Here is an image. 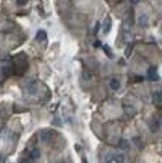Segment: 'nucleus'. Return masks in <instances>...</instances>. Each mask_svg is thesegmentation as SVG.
<instances>
[{
    "mask_svg": "<svg viewBox=\"0 0 162 163\" xmlns=\"http://www.w3.org/2000/svg\"><path fill=\"white\" fill-rule=\"evenodd\" d=\"M159 128H160V120L156 119V118L152 119L151 122H150V124H149L150 131H151L152 133H156L159 130Z\"/></svg>",
    "mask_w": 162,
    "mask_h": 163,
    "instance_id": "f257e3e1",
    "label": "nucleus"
},
{
    "mask_svg": "<svg viewBox=\"0 0 162 163\" xmlns=\"http://www.w3.org/2000/svg\"><path fill=\"white\" fill-rule=\"evenodd\" d=\"M111 25H112V21L110 16H107L104 20V23H103V27H102V31H103L104 34H107L108 32L111 29Z\"/></svg>",
    "mask_w": 162,
    "mask_h": 163,
    "instance_id": "f03ea898",
    "label": "nucleus"
},
{
    "mask_svg": "<svg viewBox=\"0 0 162 163\" xmlns=\"http://www.w3.org/2000/svg\"><path fill=\"white\" fill-rule=\"evenodd\" d=\"M40 137L43 142H49V141H51V139L53 138V133H52V131H50V130H44L41 132Z\"/></svg>",
    "mask_w": 162,
    "mask_h": 163,
    "instance_id": "7ed1b4c3",
    "label": "nucleus"
},
{
    "mask_svg": "<svg viewBox=\"0 0 162 163\" xmlns=\"http://www.w3.org/2000/svg\"><path fill=\"white\" fill-rule=\"evenodd\" d=\"M148 78L151 81H156L158 80V74H157V69L156 67H150L148 69Z\"/></svg>",
    "mask_w": 162,
    "mask_h": 163,
    "instance_id": "20e7f679",
    "label": "nucleus"
},
{
    "mask_svg": "<svg viewBox=\"0 0 162 163\" xmlns=\"http://www.w3.org/2000/svg\"><path fill=\"white\" fill-rule=\"evenodd\" d=\"M37 89H38L37 83H36L35 81H31L30 83H28V85H27V91H28V93L31 94V95H34V94L37 92Z\"/></svg>",
    "mask_w": 162,
    "mask_h": 163,
    "instance_id": "39448f33",
    "label": "nucleus"
},
{
    "mask_svg": "<svg viewBox=\"0 0 162 163\" xmlns=\"http://www.w3.org/2000/svg\"><path fill=\"white\" fill-rule=\"evenodd\" d=\"M118 147L122 150H128L130 148L129 141L126 139H120V141H119V143H118Z\"/></svg>",
    "mask_w": 162,
    "mask_h": 163,
    "instance_id": "423d86ee",
    "label": "nucleus"
},
{
    "mask_svg": "<svg viewBox=\"0 0 162 163\" xmlns=\"http://www.w3.org/2000/svg\"><path fill=\"white\" fill-rule=\"evenodd\" d=\"M46 37H47V34L44 30H39L38 32L36 33L35 38L38 42H42V41H44V40L46 39Z\"/></svg>",
    "mask_w": 162,
    "mask_h": 163,
    "instance_id": "0eeeda50",
    "label": "nucleus"
},
{
    "mask_svg": "<svg viewBox=\"0 0 162 163\" xmlns=\"http://www.w3.org/2000/svg\"><path fill=\"white\" fill-rule=\"evenodd\" d=\"M138 22L141 27H145L147 26V24H148V17H147V15H145V14H142L141 16H139Z\"/></svg>",
    "mask_w": 162,
    "mask_h": 163,
    "instance_id": "6e6552de",
    "label": "nucleus"
},
{
    "mask_svg": "<svg viewBox=\"0 0 162 163\" xmlns=\"http://www.w3.org/2000/svg\"><path fill=\"white\" fill-rule=\"evenodd\" d=\"M162 101V94L160 91H156V92L153 94V102L155 104H160Z\"/></svg>",
    "mask_w": 162,
    "mask_h": 163,
    "instance_id": "1a4fd4ad",
    "label": "nucleus"
},
{
    "mask_svg": "<svg viewBox=\"0 0 162 163\" xmlns=\"http://www.w3.org/2000/svg\"><path fill=\"white\" fill-rule=\"evenodd\" d=\"M110 87L112 88L113 90H118L120 88V82L117 79H112L110 81Z\"/></svg>",
    "mask_w": 162,
    "mask_h": 163,
    "instance_id": "9d476101",
    "label": "nucleus"
},
{
    "mask_svg": "<svg viewBox=\"0 0 162 163\" xmlns=\"http://www.w3.org/2000/svg\"><path fill=\"white\" fill-rule=\"evenodd\" d=\"M114 160L116 163H124L125 157L123 154H116V155H114Z\"/></svg>",
    "mask_w": 162,
    "mask_h": 163,
    "instance_id": "9b49d317",
    "label": "nucleus"
},
{
    "mask_svg": "<svg viewBox=\"0 0 162 163\" xmlns=\"http://www.w3.org/2000/svg\"><path fill=\"white\" fill-rule=\"evenodd\" d=\"M31 157L33 159H37L40 157V150L38 148H34V149L31 151Z\"/></svg>",
    "mask_w": 162,
    "mask_h": 163,
    "instance_id": "f8f14e48",
    "label": "nucleus"
},
{
    "mask_svg": "<svg viewBox=\"0 0 162 163\" xmlns=\"http://www.w3.org/2000/svg\"><path fill=\"white\" fill-rule=\"evenodd\" d=\"M2 73H3L4 76H8L10 75L11 73H12V68L10 66H4L2 68Z\"/></svg>",
    "mask_w": 162,
    "mask_h": 163,
    "instance_id": "ddd939ff",
    "label": "nucleus"
},
{
    "mask_svg": "<svg viewBox=\"0 0 162 163\" xmlns=\"http://www.w3.org/2000/svg\"><path fill=\"white\" fill-rule=\"evenodd\" d=\"M113 160H114V154L112 152H109L106 154V156H105V162L106 163H111Z\"/></svg>",
    "mask_w": 162,
    "mask_h": 163,
    "instance_id": "4468645a",
    "label": "nucleus"
},
{
    "mask_svg": "<svg viewBox=\"0 0 162 163\" xmlns=\"http://www.w3.org/2000/svg\"><path fill=\"white\" fill-rule=\"evenodd\" d=\"M92 78V73L89 70H84L83 71V79L84 80H90Z\"/></svg>",
    "mask_w": 162,
    "mask_h": 163,
    "instance_id": "2eb2a0df",
    "label": "nucleus"
},
{
    "mask_svg": "<svg viewBox=\"0 0 162 163\" xmlns=\"http://www.w3.org/2000/svg\"><path fill=\"white\" fill-rule=\"evenodd\" d=\"M103 50L105 51V53L107 54L108 56L109 57H112V51H111V48H110L109 46H108L107 44H105V45H103Z\"/></svg>",
    "mask_w": 162,
    "mask_h": 163,
    "instance_id": "dca6fc26",
    "label": "nucleus"
},
{
    "mask_svg": "<svg viewBox=\"0 0 162 163\" xmlns=\"http://www.w3.org/2000/svg\"><path fill=\"white\" fill-rule=\"evenodd\" d=\"M132 50H133V44L132 43H129L128 46H127V48H126V50H125V55H126V57H129L130 56V54H131Z\"/></svg>",
    "mask_w": 162,
    "mask_h": 163,
    "instance_id": "f3484780",
    "label": "nucleus"
},
{
    "mask_svg": "<svg viewBox=\"0 0 162 163\" xmlns=\"http://www.w3.org/2000/svg\"><path fill=\"white\" fill-rule=\"evenodd\" d=\"M28 2V0H16V3L17 5H19V6H24V5H26Z\"/></svg>",
    "mask_w": 162,
    "mask_h": 163,
    "instance_id": "a211bd4d",
    "label": "nucleus"
},
{
    "mask_svg": "<svg viewBox=\"0 0 162 163\" xmlns=\"http://www.w3.org/2000/svg\"><path fill=\"white\" fill-rule=\"evenodd\" d=\"M128 108H129V110H130V111H134V108H133L132 106H129ZM124 110H125V112H128V109H124ZM127 114H128V115H129L130 117H131V116L134 115L135 113H134V112H132V113H129V112H128Z\"/></svg>",
    "mask_w": 162,
    "mask_h": 163,
    "instance_id": "6ab92c4d",
    "label": "nucleus"
},
{
    "mask_svg": "<svg viewBox=\"0 0 162 163\" xmlns=\"http://www.w3.org/2000/svg\"><path fill=\"white\" fill-rule=\"evenodd\" d=\"M139 1H140V0H131V2L133 4H137Z\"/></svg>",
    "mask_w": 162,
    "mask_h": 163,
    "instance_id": "aec40b11",
    "label": "nucleus"
},
{
    "mask_svg": "<svg viewBox=\"0 0 162 163\" xmlns=\"http://www.w3.org/2000/svg\"><path fill=\"white\" fill-rule=\"evenodd\" d=\"M98 29H99V23H97V24H96V28H95V33H97Z\"/></svg>",
    "mask_w": 162,
    "mask_h": 163,
    "instance_id": "412c9836",
    "label": "nucleus"
},
{
    "mask_svg": "<svg viewBox=\"0 0 162 163\" xmlns=\"http://www.w3.org/2000/svg\"><path fill=\"white\" fill-rule=\"evenodd\" d=\"M82 163H88L87 159H86V158H83V159H82Z\"/></svg>",
    "mask_w": 162,
    "mask_h": 163,
    "instance_id": "4be33fe9",
    "label": "nucleus"
}]
</instances>
